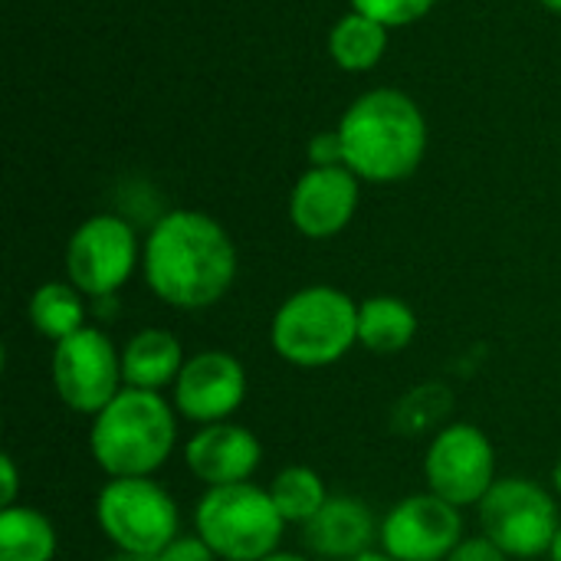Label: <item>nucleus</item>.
Listing matches in <instances>:
<instances>
[{"mask_svg":"<svg viewBox=\"0 0 561 561\" xmlns=\"http://www.w3.org/2000/svg\"><path fill=\"white\" fill-rule=\"evenodd\" d=\"M237 243L220 220L178 207L161 214L141 247L145 286L171 309L201 312L217 306L237 283Z\"/></svg>","mask_w":561,"mask_h":561,"instance_id":"nucleus-1","label":"nucleus"},{"mask_svg":"<svg viewBox=\"0 0 561 561\" xmlns=\"http://www.w3.org/2000/svg\"><path fill=\"white\" fill-rule=\"evenodd\" d=\"M345 168L368 184L408 181L427 154V118L421 105L391 85L362 92L339 118Z\"/></svg>","mask_w":561,"mask_h":561,"instance_id":"nucleus-2","label":"nucleus"},{"mask_svg":"<svg viewBox=\"0 0 561 561\" xmlns=\"http://www.w3.org/2000/svg\"><path fill=\"white\" fill-rule=\"evenodd\" d=\"M178 447V411L161 391L122 388L89 427V454L108 480L154 477Z\"/></svg>","mask_w":561,"mask_h":561,"instance_id":"nucleus-3","label":"nucleus"},{"mask_svg":"<svg viewBox=\"0 0 561 561\" xmlns=\"http://www.w3.org/2000/svg\"><path fill=\"white\" fill-rule=\"evenodd\" d=\"M273 352L296 368H329L358 345V302L335 286H302L270 322Z\"/></svg>","mask_w":561,"mask_h":561,"instance_id":"nucleus-4","label":"nucleus"},{"mask_svg":"<svg viewBox=\"0 0 561 561\" xmlns=\"http://www.w3.org/2000/svg\"><path fill=\"white\" fill-rule=\"evenodd\" d=\"M194 533L220 561H263L279 552L286 519L270 490L250 483L214 486L194 506Z\"/></svg>","mask_w":561,"mask_h":561,"instance_id":"nucleus-5","label":"nucleus"},{"mask_svg":"<svg viewBox=\"0 0 561 561\" xmlns=\"http://www.w3.org/2000/svg\"><path fill=\"white\" fill-rule=\"evenodd\" d=\"M92 513L99 533L122 556L158 559L181 536V510L154 477L108 480Z\"/></svg>","mask_w":561,"mask_h":561,"instance_id":"nucleus-6","label":"nucleus"},{"mask_svg":"<svg viewBox=\"0 0 561 561\" xmlns=\"http://www.w3.org/2000/svg\"><path fill=\"white\" fill-rule=\"evenodd\" d=\"M477 510L483 536L510 559L549 556L561 526L556 493L529 477H500Z\"/></svg>","mask_w":561,"mask_h":561,"instance_id":"nucleus-7","label":"nucleus"},{"mask_svg":"<svg viewBox=\"0 0 561 561\" xmlns=\"http://www.w3.org/2000/svg\"><path fill=\"white\" fill-rule=\"evenodd\" d=\"M135 227L118 214L85 217L66 243V279L92 302L115 299V293L141 266Z\"/></svg>","mask_w":561,"mask_h":561,"instance_id":"nucleus-8","label":"nucleus"},{"mask_svg":"<svg viewBox=\"0 0 561 561\" xmlns=\"http://www.w3.org/2000/svg\"><path fill=\"white\" fill-rule=\"evenodd\" d=\"M424 480L427 490L457 510L480 506L493 490L496 477V447L483 427L467 421H450L440 427L424 450Z\"/></svg>","mask_w":561,"mask_h":561,"instance_id":"nucleus-9","label":"nucleus"},{"mask_svg":"<svg viewBox=\"0 0 561 561\" xmlns=\"http://www.w3.org/2000/svg\"><path fill=\"white\" fill-rule=\"evenodd\" d=\"M49 375L56 398L82 417H95L122 388V348L99 329L85 325L76 335L53 345Z\"/></svg>","mask_w":561,"mask_h":561,"instance_id":"nucleus-10","label":"nucleus"},{"mask_svg":"<svg viewBox=\"0 0 561 561\" xmlns=\"http://www.w3.org/2000/svg\"><path fill=\"white\" fill-rule=\"evenodd\" d=\"M463 539V510L431 490L398 500L378 533L381 552L394 561H447Z\"/></svg>","mask_w":561,"mask_h":561,"instance_id":"nucleus-11","label":"nucleus"},{"mask_svg":"<svg viewBox=\"0 0 561 561\" xmlns=\"http://www.w3.org/2000/svg\"><path fill=\"white\" fill-rule=\"evenodd\" d=\"M247 401V368L237 355L224 348H204L187 355L174 388L171 404L178 417L207 427L230 421Z\"/></svg>","mask_w":561,"mask_h":561,"instance_id":"nucleus-12","label":"nucleus"},{"mask_svg":"<svg viewBox=\"0 0 561 561\" xmlns=\"http://www.w3.org/2000/svg\"><path fill=\"white\" fill-rule=\"evenodd\" d=\"M362 178L339 168H306L289 191V224L306 240H332L355 220Z\"/></svg>","mask_w":561,"mask_h":561,"instance_id":"nucleus-13","label":"nucleus"},{"mask_svg":"<svg viewBox=\"0 0 561 561\" xmlns=\"http://www.w3.org/2000/svg\"><path fill=\"white\" fill-rule=\"evenodd\" d=\"M184 463L191 477L201 480L207 490L250 483L263 463V444L250 427L220 421L191 434V440L184 444Z\"/></svg>","mask_w":561,"mask_h":561,"instance_id":"nucleus-14","label":"nucleus"},{"mask_svg":"<svg viewBox=\"0 0 561 561\" xmlns=\"http://www.w3.org/2000/svg\"><path fill=\"white\" fill-rule=\"evenodd\" d=\"M381 523L375 519L371 506L358 496H329L316 519L302 526V546L325 561H352L365 552H375V539Z\"/></svg>","mask_w":561,"mask_h":561,"instance_id":"nucleus-15","label":"nucleus"},{"mask_svg":"<svg viewBox=\"0 0 561 561\" xmlns=\"http://www.w3.org/2000/svg\"><path fill=\"white\" fill-rule=\"evenodd\" d=\"M187 355L174 332L168 329H138L122 345V378L125 388L164 391L174 388Z\"/></svg>","mask_w":561,"mask_h":561,"instance_id":"nucleus-16","label":"nucleus"},{"mask_svg":"<svg viewBox=\"0 0 561 561\" xmlns=\"http://www.w3.org/2000/svg\"><path fill=\"white\" fill-rule=\"evenodd\" d=\"M417 312L401 296H371L358 302V345L371 355H401L417 339Z\"/></svg>","mask_w":561,"mask_h":561,"instance_id":"nucleus-17","label":"nucleus"},{"mask_svg":"<svg viewBox=\"0 0 561 561\" xmlns=\"http://www.w3.org/2000/svg\"><path fill=\"white\" fill-rule=\"evenodd\" d=\"M391 30L358 10H348L339 16L329 30V56L345 72H368L375 69L388 53Z\"/></svg>","mask_w":561,"mask_h":561,"instance_id":"nucleus-18","label":"nucleus"},{"mask_svg":"<svg viewBox=\"0 0 561 561\" xmlns=\"http://www.w3.org/2000/svg\"><path fill=\"white\" fill-rule=\"evenodd\" d=\"M30 325L36 329V335H43L46 342L59 345L62 339L76 335L79 329H85V296L69 283V279H53L33 289L30 296Z\"/></svg>","mask_w":561,"mask_h":561,"instance_id":"nucleus-19","label":"nucleus"},{"mask_svg":"<svg viewBox=\"0 0 561 561\" xmlns=\"http://www.w3.org/2000/svg\"><path fill=\"white\" fill-rule=\"evenodd\" d=\"M59 533L53 519L33 506L0 510V561H53Z\"/></svg>","mask_w":561,"mask_h":561,"instance_id":"nucleus-20","label":"nucleus"},{"mask_svg":"<svg viewBox=\"0 0 561 561\" xmlns=\"http://www.w3.org/2000/svg\"><path fill=\"white\" fill-rule=\"evenodd\" d=\"M454 411V391L440 381H427L411 388L391 411V427L401 437H424V434H437L440 427H447Z\"/></svg>","mask_w":561,"mask_h":561,"instance_id":"nucleus-21","label":"nucleus"},{"mask_svg":"<svg viewBox=\"0 0 561 561\" xmlns=\"http://www.w3.org/2000/svg\"><path fill=\"white\" fill-rule=\"evenodd\" d=\"M279 516L286 519V526H306L309 519L319 516V510L329 503V490L325 480L312 470V467H286L273 477V483L266 486Z\"/></svg>","mask_w":561,"mask_h":561,"instance_id":"nucleus-22","label":"nucleus"},{"mask_svg":"<svg viewBox=\"0 0 561 561\" xmlns=\"http://www.w3.org/2000/svg\"><path fill=\"white\" fill-rule=\"evenodd\" d=\"M434 7H437V0H352V10L385 23L388 30L411 26V23L424 20Z\"/></svg>","mask_w":561,"mask_h":561,"instance_id":"nucleus-23","label":"nucleus"},{"mask_svg":"<svg viewBox=\"0 0 561 561\" xmlns=\"http://www.w3.org/2000/svg\"><path fill=\"white\" fill-rule=\"evenodd\" d=\"M306 154H309V168H339V164H345V151H342L339 128H329V131L312 135Z\"/></svg>","mask_w":561,"mask_h":561,"instance_id":"nucleus-24","label":"nucleus"},{"mask_svg":"<svg viewBox=\"0 0 561 561\" xmlns=\"http://www.w3.org/2000/svg\"><path fill=\"white\" fill-rule=\"evenodd\" d=\"M154 561H220L217 556H214V549L197 536V533H191V536H178L161 556Z\"/></svg>","mask_w":561,"mask_h":561,"instance_id":"nucleus-25","label":"nucleus"},{"mask_svg":"<svg viewBox=\"0 0 561 561\" xmlns=\"http://www.w3.org/2000/svg\"><path fill=\"white\" fill-rule=\"evenodd\" d=\"M447 561H510V556L486 536H467Z\"/></svg>","mask_w":561,"mask_h":561,"instance_id":"nucleus-26","label":"nucleus"},{"mask_svg":"<svg viewBox=\"0 0 561 561\" xmlns=\"http://www.w3.org/2000/svg\"><path fill=\"white\" fill-rule=\"evenodd\" d=\"M16 493H20V473L10 454L0 457V510L16 506Z\"/></svg>","mask_w":561,"mask_h":561,"instance_id":"nucleus-27","label":"nucleus"},{"mask_svg":"<svg viewBox=\"0 0 561 561\" xmlns=\"http://www.w3.org/2000/svg\"><path fill=\"white\" fill-rule=\"evenodd\" d=\"M263 561H309L306 556H299V552H273V556H266Z\"/></svg>","mask_w":561,"mask_h":561,"instance_id":"nucleus-28","label":"nucleus"},{"mask_svg":"<svg viewBox=\"0 0 561 561\" xmlns=\"http://www.w3.org/2000/svg\"><path fill=\"white\" fill-rule=\"evenodd\" d=\"M552 493L561 500V460L552 467Z\"/></svg>","mask_w":561,"mask_h":561,"instance_id":"nucleus-29","label":"nucleus"},{"mask_svg":"<svg viewBox=\"0 0 561 561\" xmlns=\"http://www.w3.org/2000/svg\"><path fill=\"white\" fill-rule=\"evenodd\" d=\"M549 559L561 561V526L559 533H556V539H552V549H549Z\"/></svg>","mask_w":561,"mask_h":561,"instance_id":"nucleus-30","label":"nucleus"},{"mask_svg":"<svg viewBox=\"0 0 561 561\" xmlns=\"http://www.w3.org/2000/svg\"><path fill=\"white\" fill-rule=\"evenodd\" d=\"M352 561H394V559H388L385 552H365V556H358V559H352Z\"/></svg>","mask_w":561,"mask_h":561,"instance_id":"nucleus-31","label":"nucleus"},{"mask_svg":"<svg viewBox=\"0 0 561 561\" xmlns=\"http://www.w3.org/2000/svg\"><path fill=\"white\" fill-rule=\"evenodd\" d=\"M539 3H542L546 10H552V13H559L561 16V0H539Z\"/></svg>","mask_w":561,"mask_h":561,"instance_id":"nucleus-32","label":"nucleus"},{"mask_svg":"<svg viewBox=\"0 0 561 561\" xmlns=\"http://www.w3.org/2000/svg\"><path fill=\"white\" fill-rule=\"evenodd\" d=\"M108 561H154V559H138V556H122V552H118V556H112Z\"/></svg>","mask_w":561,"mask_h":561,"instance_id":"nucleus-33","label":"nucleus"}]
</instances>
